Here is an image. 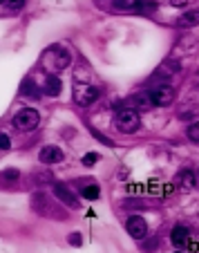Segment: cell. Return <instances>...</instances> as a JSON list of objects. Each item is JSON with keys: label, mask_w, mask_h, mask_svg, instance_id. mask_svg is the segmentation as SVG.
<instances>
[{"label": "cell", "mask_w": 199, "mask_h": 253, "mask_svg": "<svg viewBox=\"0 0 199 253\" xmlns=\"http://www.w3.org/2000/svg\"><path fill=\"white\" fill-rule=\"evenodd\" d=\"M70 61H72L70 52H65L63 47L54 45V47L43 52V56H40V67H43L45 74H58V72H63L70 65Z\"/></svg>", "instance_id": "obj_1"}, {"label": "cell", "mask_w": 199, "mask_h": 253, "mask_svg": "<svg viewBox=\"0 0 199 253\" xmlns=\"http://www.w3.org/2000/svg\"><path fill=\"white\" fill-rule=\"evenodd\" d=\"M114 124H117L119 132L132 134V132H137L139 126H141V117H139V112L134 110V108H121V110L117 112Z\"/></svg>", "instance_id": "obj_2"}, {"label": "cell", "mask_w": 199, "mask_h": 253, "mask_svg": "<svg viewBox=\"0 0 199 253\" xmlns=\"http://www.w3.org/2000/svg\"><path fill=\"white\" fill-rule=\"evenodd\" d=\"M38 124H40V115H38V110H34V108H23V110L16 112L14 119H11V126H14L16 130H20V132H32V130L38 128Z\"/></svg>", "instance_id": "obj_3"}, {"label": "cell", "mask_w": 199, "mask_h": 253, "mask_svg": "<svg viewBox=\"0 0 199 253\" xmlns=\"http://www.w3.org/2000/svg\"><path fill=\"white\" fill-rule=\"evenodd\" d=\"M72 99H74L76 105L87 108V105H92L96 99H99V90H96L92 83H76L74 92H72Z\"/></svg>", "instance_id": "obj_4"}, {"label": "cell", "mask_w": 199, "mask_h": 253, "mask_svg": "<svg viewBox=\"0 0 199 253\" xmlns=\"http://www.w3.org/2000/svg\"><path fill=\"white\" fill-rule=\"evenodd\" d=\"M148 96H150L152 105H157V108H166V105H170L172 101H175L177 92L172 85H168V83H159V85H155L150 92H148Z\"/></svg>", "instance_id": "obj_5"}, {"label": "cell", "mask_w": 199, "mask_h": 253, "mask_svg": "<svg viewBox=\"0 0 199 253\" xmlns=\"http://www.w3.org/2000/svg\"><path fill=\"white\" fill-rule=\"evenodd\" d=\"M125 229H128V233L132 235L134 240H141L148 235V222L143 220L141 215H132V217H128V222H125Z\"/></svg>", "instance_id": "obj_6"}, {"label": "cell", "mask_w": 199, "mask_h": 253, "mask_svg": "<svg viewBox=\"0 0 199 253\" xmlns=\"http://www.w3.org/2000/svg\"><path fill=\"white\" fill-rule=\"evenodd\" d=\"M52 191H54V195H56V200L63 202V204H67L70 209H79V206H81V202L76 200L74 193H72L70 188L65 186V184H54Z\"/></svg>", "instance_id": "obj_7"}, {"label": "cell", "mask_w": 199, "mask_h": 253, "mask_svg": "<svg viewBox=\"0 0 199 253\" xmlns=\"http://www.w3.org/2000/svg\"><path fill=\"white\" fill-rule=\"evenodd\" d=\"M63 150L58 148V146H45L43 150H40V162L43 164H61L63 162Z\"/></svg>", "instance_id": "obj_8"}, {"label": "cell", "mask_w": 199, "mask_h": 253, "mask_svg": "<svg viewBox=\"0 0 199 253\" xmlns=\"http://www.w3.org/2000/svg\"><path fill=\"white\" fill-rule=\"evenodd\" d=\"M188 235H190L188 226L177 224L175 229H172V233H170V242H172V247H175V249H184V247H186V242H188Z\"/></svg>", "instance_id": "obj_9"}, {"label": "cell", "mask_w": 199, "mask_h": 253, "mask_svg": "<svg viewBox=\"0 0 199 253\" xmlns=\"http://www.w3.org/2000/svg\"><path fill=\"white\" fill-rule=\"evenodd\" d=\"M63 90V83L61 79H58V74H47L45 77V83H43V92L47 96H58Z\"/></svg>", "instance_id": "obj_10"}, {"label": "cell", "mask_w": 199, "mask_h": 253, "mask_svg": "<svg viewBox=\"0 0 199 253\" xmlns=\"http://www.w3.org/2000/svg\"><path fill=\"white\" fill-rule=\"evenodd\" d=\"M177 186L179 188H184V191H193L195 186H197V179H195V172L193 170H188V168H186V170H181L179 175H177Z\"/></svg>", "instance_id": "obj_11"}, {"label": "cell", "mask_w": 199, "mask_h": 253, "mask_svg": "<svg viewBox=\"0 0 199 253\" xmlns=\"http://www.w3.org/2000/svg\"><path fill=\"white\" fill-rule=\"evenodd\" d=\"M20 94L27 96V99H38V96H40V90H38V85L32 81V79H25L23 85H20Z\"/></svg>", "instance_id": "obj_12"}, {"label": "cell", "mask_w": 199, "mask_h": 253, "mask_svg": "<svg viewBox=\"0 0 199 253\" xmlns=\"http://www.w3.org/2000/svg\"><path fill=\"white\" fill-rule=\"evenodd\" d=\"M146 0H114V7L121 11H137Z\"/></svg>", "instance_id": "obj_13"}, {"label": "cell", "mask_w": 199, "mask_h": 253, "mask_svg": "<svg viewBox=\"0 0 199 253\" xmlns=\"http://www.w3.org/2000/svg\"><path fill=\"white\" fill-rule=\"evenodd\" d=\"M197 23H199V11H197V9H193V11H188V14L181 16L179 23H177V25H179L181 29H188V27H195Z\"/></svg>", "instance_id": "obj_14"}, {"label": "cell", "mask_w": 199, "mask_h": 253, "mask_svg": "<svg viewBox=\"0 0 199 253\" xmlns=\"http://www.w3.org/2000/svg\"><path fill=\"white\" fill-rule=\"evenodd\" d=\"M179 70V63H172V61H166L159 70H157V77H172L175 72Z\"/></svg>", "instance_id": "obj_15"}, {"label": "cell", "mask_w": 199, "mask_h": 253, "mask_svg": "<svg viewBox=\"0 0 199 253\" xmlns=\"http://www.w3.org/2000/svg\"><path fill=\"white\" fill-rule=\"evenodd\" d=\"M81 195L85 197V200H99L101 188L96 186V184H87V186H83V188H81Z\"/></svg>", "instance_id": "obj_16"}, {"label": "cell", "mask_w": 199, "mask_h": 253, "mask_svg": "<svg viewBox=\"0 0 199 253\" xmlns=\"http://www.w3.org/2000/svg\"><path fill=\"white\" fill-rule=\"evenodd\" d=\"M134 103H137V108H139V110H148V108H150V105H152V101H150V96H148V94H143V92H139V94L134 96Z\"/></svg>", "instance_id": "obj_17"}, {"label": "cell", "mask_w": 199, "mask_h": 253, "mask_svg": "<svg viewBox=\"0 0 199 253\" xmlns=\"http://www.w3.org/2000/svg\"><path fill=\"white\" fill-rule=\"evenodd\" d=\"M186 134H188V139L190 141H199V124H190L188 126V130H186Z\"/></svg>", "instance_id": "obj_18"}, {"label": "cell", "mask_w": 199, "mask_h": 253, "mask_svg": "<svg viewBox=\"0 0 199 253\" xmlns=\"http://www.w3.org/2000/svg\"><path fill=\"white\" fill-rule=\"evenodd\" d=\"M99 153H87L85 157H83V166H94L96 162H99Z\"/></svg>", "instance_id": "obj_19"}, {"label": "cell", "mask_w": 199, "mask_h": 253, "mask_svg": "<svg viewBox=\"0 0 199 253\" xmlns=\"http://www.w3.org/2000/svg\"><path fill=\"white\" fill-rule=\"evenodd\" d=\"M9 146H11V139H9V134L0 132V150H9Z\"/></svg>", "instance_id": "obj_20"}, {"label": "cell", "mask_w": 199, "mask_h": 253, "mask_svg": "<svg viewBox=\"0 0 199 253\" xmlns=\"http://www.w3.org/2000/svg\"><path fill=\"white\" fill-rule=\"evenodd\" d=\"M9 9H23L25 7V0H2Z\"/></svg>", "instance_id": "obj_21"}, {"label": "cell", "mask_w": 199, "mask_h": 253, "mask_svg": "<svg viewBox=\"0 0 199 253\" xmlns=\"http://www.w3.org/2000/svg\"><path fill=\"white\" fill-rule=\"evenodd\" d=\"M67 242H70V244H74V247H81V242H83V240H81V235H79V233H72L70 238H67Z\"/></svg>", "instance_id": "obj_22"}, {"label": "cell", "mask_w": 199, "mask_h": 253, "mask_svg": "<svg viewBox=\"0 0 199 253\" xmlns=\"http://www.w3.org/2000/svg\"><path fill=\"white\" fill-rule=\"evenodd\" d=\"M188 2H190V0H170V5H172V7H186Z\"/></svg>", "instance_id": "obj_23"}]
</instances>
